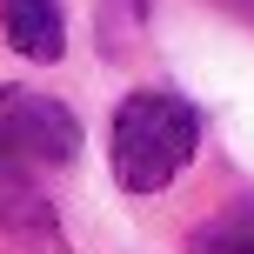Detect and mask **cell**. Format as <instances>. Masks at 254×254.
Returning a JSON list of instances; mask_svg holds the SVG:
<instances>
[{"instance_id":"cell-1","label":"cell","mask_w":254,"mask_h":254,"mask_svg":"<svg viewBox=\"0 0 254 254\" xmlns=\"http://www.w3.org/2000/svg\"><path fill=\"white\" fill-rule=\"evenodd\" d=\"M114 181L127 194H161L201 147V114L181 94H127L114 107Z\"/></svg>"},{"instance_id":"cell-2","label":"cell","mask_w":254,"mask_h":254,"mask_svg":"<svg viewBox=\"0 0 254 254\" xmlns=\"http://www.w3.org/2000/svg\"><path fill=\"white\" fill-rule=\"evenodd\" d=\"M80 154V121L67 101L34 87H0V161L7 167H61Z\"/></svg>"},{"instance_id":"cell-3","label":"cell","mask_w":254,"mask_h":254,"mask_svg":"<svg viewBox=\"0 0 254 254\" xmlns=\"http://www.w3.org/2000/svg\"><path fill=\"white\" fill-rule=\"evenodd\" d=\"M0 27L27 61H61V47H67L61 0H0Z\"/></svg>"},{"instance_id":"cell-4","label":"cell","mask_w":254,"mask_h":254,"mask_svg":"<svg viewBox=\"0 0 254 254\" xmlns=\"http://www.w3.org/2000/svg\"><path fill=\"white\" fill-rule=\"evenodd\" d=\"M194 254H254V194L241 201H228L221 214H207L201 228H194Z\"/></svg>"},{"instance_id":"cell-5","label":"cell","mask_w":254,"mask_h":254,"mask_svg":"<svg viewBox=\"0 0 254 254\" xmlns=\"http://www.w3.org/2000/svg\"><path fill=\"white\" fill-rule=\"evenodd\" d=\"M214 7H228V13H241V20H254V0H214Z\"/></svg>"}]
</instances>
